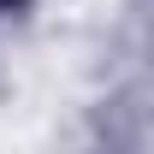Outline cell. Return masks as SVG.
Listing matches in <instances>:
<instances>
[{
	"instance_id": "1",
	"label": "cell",
	"mask_w": 154,
	"mask_h": 154,
	"mask_svg": "<svg viewBox=\"0 0 154 154\" xmlns=\"http://www.w3.org/2000/svg\"><path fill=\"white\" fill-rule=\"evenodd\" d=\"M12 6H24V0H0V12H12Z\"/></svg>"
}]
</instances>
